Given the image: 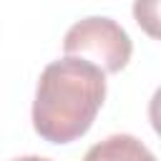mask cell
Segmentation results:
<instances>
[{
    "instance_id": "obj_3",
    "label": "cell",
    "mask_w": 161,
    "mask_h": 161,
    "mask_svg": "<svg viewBox=\"0 0 161 161\" xmlns=\"http://www.w3.org/2000/svg\"><path fill=\"white\" fill-rule=\"evenodd\" d=\"M83 161H156V156L131 133H113L98 143H93Z\"/></svg>"
},
{
    "instance_id": "obj_2",
    "label": "cell",
    "mask_w": 161,
    "mask_h": 161,
    "mask_svg": "<svg viewBox=\"0 0 161 161\" xmlns=\"http://www.w3.org/2000/svg\"><path fill=\"white\" fill-rule=\"evenodd\" d=\"M131 38L111 18H83L73 23L63 38V53L98 65L103 73H118L131 60Z\"/></svg>"
},
{
    "instance_id": "obj_1",
    "label": "cell",
    "mask_w": 161,
    "mask_h": 161,
    "mask_svg": "<svg viewBox=\"0 0 161 161\" xmlns=\"http://www.w3.org/2000/svg\"><path fill=\"white\" fill-rule=\"evenodd\" d=\"M106 101V73L73 55H63L43 68L35 101L33 128L43 141L70 143L88 133Z\"/></svg>"
},
{
    "instance_id": "obj_4",
    "label": "cell",
    "mask_w": 161,
    "mask_h": 161,
    "mask_svg": "<svg viewBox=\"0 0 161 161\" xmlns=\"http://www.w3.org/2000/svg\"><path fill=\"white\" fill-rule=\"evenodd\" d=\"M158 0H136L133 5V18L136 23L151 35V38H158Z\"/></svg>"
},
{
    "instance_id": "obj_5",
    "label": "cell",
    "mask_w": 161,
    "mask_h": 161,
    "mask_svg": "<svg viewBox=\"0 0 161 161\" xmlns=\"http://www.w3.org/2000/svg\"><path fill=\"white\" fill-rule=\"evenodd\" d=\"M13 161H50V158H43V156H20V158H13Z\"/></svg>"
}]
</instances>
